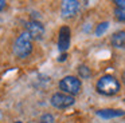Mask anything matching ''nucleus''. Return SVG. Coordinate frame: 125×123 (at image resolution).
Listing matches in <instances>:
<instances>
[{
    "label": "nucleus",
    "instance_id": "nucleus-1",
    "mask_svg": "<svg viewBox=\"0 0 125 123\" xmlns=\"http://www.w3.org/2000/svg\"><path fill=\"white\" fill-rule=\"evenodd\" d=\"M12 51H14V55L19 59H26L31 55V52H32V39H31L27 31H23L15 39Z\"/></svg>",
    "mask_w": 125,
    "mask_h": 123
},
{
    "label": "nucleus",
    "instance_id": "nucleus-2",
    "mask_svg": "<svg viewBox=\"0 0 125 123\" xmlns=\"http://www.w3.org/2000/svg\"><path fill=\"white\" fill-rule=\"evenodd\" d=\"M121 88L120 82L113 76V75H104L98 79L97 84H95V90L105 96H113Z\"/></svg>",
    "mask_w": 125,
    "mask_h": 123
},
{
    "label": "nucleus",
    "instance_id": "nucleus-3",
    "mask_svg": "<svg viewBox=\"0 0 125 123\" xmlns=\"http://www.w3.org/2000/svg\"><path fill=\"white\" fill-rule=\"evenodd\" d=\"M81 88H82V82L77 76L69 75V76H65L63 79H61L59 82V90L63 94H67V95H71V96L79 94Z\"/></svg>",
    "mask_w": 125,
    "mask_h": 123
},
{
    "label": "nucleus",
    "instance_id": "nucleus-4",
    "mask_svg": "<svg viewBox=\"0 0 125 123\" xmlns=\"http://www.w3.org/2000/svg\"><path fill=\"white\" fill-rule=\"evenodd\" d=\"M50 103H51L52 107H55L58 110H65V108H69V107L73 106L75 103V99H74V96L67 95V94L55 92L51 96V99H50Z\"/></svg>",
    "mask_w": 125,
    "mask_h": 123
},
{
    "label": "nucleus",
    "instance_id": "nucleus-5",
    "mask_svg": "<svg viewBox=\"0 0 125 123\" xmlns=\"http://www.w3.org/2000/svg\"><path fill=\"white\" fill-rule=\"evenodd\" d=\"M71 40V29L69 26H62L58 32V50L61 52H66L70 47Z\"/></svg>",
    "mask_w": 125,
    "mask_h": 123
},
{
    "label": "nucleus",
    "instance_id": "nucleus-6",
    "mask_svg": "<svg viewBox=\"0 0 125 123\" xmlns=\"http://www.w3.org/2000/svg\"><path fill=\"white\" fill-rule=\"evenodd\" d=\"M26 31L32 40H42L44 36V26L39 20H30L26 24Z\"/></svg>",
    "mask_w": 125,
    "mask_h": 123
},
{
    "label": "nucleus",
    "instance_id": "nucleus-7",
    "mask_svg": "<svg viewBox=\"0 0 125 123\" xmlns=\"http://www.w3.org/2000/svg\"><path fill=\"white\" fill-rule=\"evenodd\" d=\"M79 11V1L77 0H65L61 5V15L63 19H69L77 15Z\"/></svg>",
    "mask_w": 125,
    "mask_h": 123
},
{
    "label": "nucleus",
    "instance_id": "nucleus-8",
    "mask_svg": "<svg viewBox=\"0 0 125 123\" xmlns=\"http://www.w3.org/2000/svg\"><path fill=\"white\" fill-rule=\"evenodd\" d=\"M97 116L102 118V119H113V118H118L125 115L124 110H114V108H104V110H98Z\"/></svg>",
    "mask_w": 125,
    "mask_h": 123
},
{
    "label": "nucleus",
    "instance_id": "nucleus-9",
    "mask_svg": "<svg viewBox=\"0 0 125 123\" xmlns=\"http://www.w3.org/2000/svg\"><path fill=\"white\" fill-rule=\"evenodd\" d=\"M114 15L118 21H125V0H116L114 1Z\"/></svg>",
    "mask_w": 125,
    "mask_h": 123
},
{
    "label": "nucleus",
    "instance_id": "nucleus-10",
    "mask_svg": "<svg viewBox=\"0 0 125 123\" xmlns=\"http://www.w3.org/2000/svg\"><path fill=\"white\" fill-rule=\"evenodd\" d=\"M112 44L116 48H125V31H118L112 36Z\"/></svg>",
    "mask_w": 125,
    "mask_h": 123
},
{
    "label": "nucleus",
    "instance_id": "nucleus-11",
    "mask_svg": "<svg viewBox=\"0 0 125 123\" xmlns=\"http://www.w3.org/2000/svg\"><path fill=\"white\" fill-rule=\"evenodd\" d=\"M109 28V23L108 21H104V23L98 24L97 28H95V36H101L104 32H106V29Z\"/></svg>",
    "mask_w": 125,
    "mask_h": 123
},
{
    "label": "nucleus",
    "instance_id": "nucleus-12",
    "mask_svg": "<svg viewBox=\"0 0 125 123\" xmlns=\"http://www.w3.org/2000/svg\"><path fill=\"white\" fill-rule=\"evenodd\" d=\"M78 72H79V76H81L82 79H86V78L90 76V70H89V67H86V66H79Z\"/></svg>",
    "mask_w": 125,
    "mask_h": 123
},
{
    "label": "nucleus",
    "instance_id": "nucleus-13",
    "mask_svg": "<svg viewBox=\"0 0 125 123\" xmlns=\"http://www.w3.org/2000/svg\"><path fill=\"white\" fill-rule=\"evenodd\" d=\"M39 123H54V116L51 114H44L41 118V122Z\"/></svg>",
    "mask_w": 125,
    "mask_h": 123
},
{
    "label": "nucleus",
    "instance_id": "nucleus-14",
    "mask_svg": "<svg viewBox=\"0 0 125 123\" xmlns=\"http://www.w3.org/2000/svg\"><path fill=\"white\" fill-rule=\"evenodd\" d=\"M6 5H7V3L4 1V0H0V11H3L4 8H6Z\"/></svg>",
    "mask_w": 125,
    "mask_h": 123
},
{
    "label": "nucleus",
    "instance_id": "nucleus-15",
    "mask_svg": "<svg viewBox=\"0 0 125 123\" xmlns=\"http://www.w3.org/2000/svg\"><path fill=\"white\" fill-rule=\"evenodd\" d=\"M122 80H124V83H125V71L122 72Z\"/></svg>",
    "mask_w": 125,
    "mask_h": 123
},
{
    "label": "nucleus",
    "instance_id": "nucleus-16",
    "mask_svg": "<svg viewBox=\"0 0 125 123\" xmlns=\"http://www.w3.org/2000/svg\"><path fill=\"white\" fill-rule=\"evenodd\" d=\"M15 123H23V122H20V120H18V122H15Z\"/></svg>",
    "mask_w": 125,
    "mask_h": 123
}]
</instances>
